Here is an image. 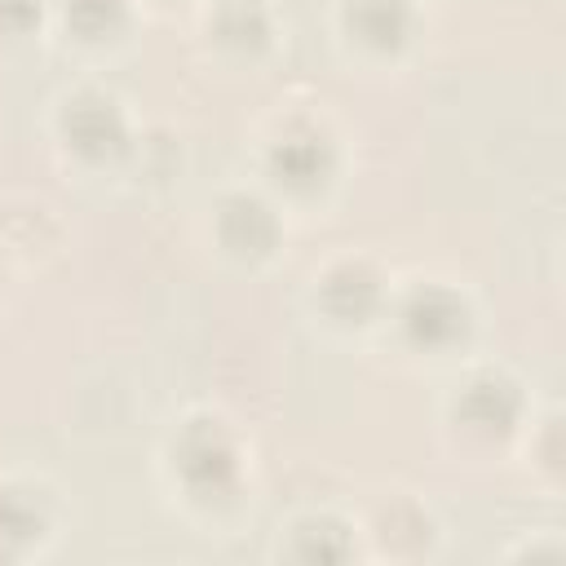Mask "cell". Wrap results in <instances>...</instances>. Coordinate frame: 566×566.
I'll return each mask as SVG.
<instances>
[{
  "label": "cell",
  "mask_w": 566,
  "mask_h": 566,
  "mask_svg": "<svg viewBox=\"0 0 566 566\" xmlns=\"http://www.w3.org/2000/svg\"><path fill=\"white\" fill-rule=\"evenodd\" d=\"M155 478L168 504L190 526H199L203 535L234 531L248 517L256 491L252 442L221 407H181L155 447Z\"/></svg>",
  "instance_id": "obj_1"
},
{
  "label": "cell",
  "mask_w": 566,
  "mask_h": 566,
  "mask_svg": "<svg viewBox=\"0 0 566 566\" xmlns=\"http://www.w3.org/2000/svg\"><path fill=\"white\" fill-rule=\"evenodd\" d=\"M349 177V146L323 102H279L252 137V181L292 217L327 212Z\"/></svg>",
  "instance_id": "obj_2"
},
{
  "label": "cell",
  "mask_w": 566,
  "mask_h": 566,
  "mask_svg": "<svg viewBox=\"0 0 566 566\" xmlns=\"http://www.w3.org/2000/svg\"><path fill=\"white\" fill-rule=\"evenodd\" d=\"M531 411L535 394L517 367L500 358H464L451 367V380L438 398V433L451 455L495 460L513 455Z\"/></svg>",
  "instance_id": "obj_3"
},
{
  "label": "cell",
  "mask_w": 566,
  "mask_h": 566,
  "mask_svg": "<svg viewBox=\"0 0 566 566\" xmlns=\"http://www.w3.org/2000/svg\"><path fill=\"white\" fill-rule=\"evenodd\" d=\"M380 332L416 367H460L478 354L486 314L469 283L451 274H411L394 283Z\"/></svg>",
  "instance_id": "obj_4"
},
{
  "label": "cell",
  "mask_w": 566,
  "mask_h": 566,
  "mask_svg": "<svg viewBox=\"0 0 566 566\" xmlns=\"http://www.w3.org/2000/svg\"><path fill=\"white\" fill-rule=\"evenodd\" d=\"M44 128H49L53 155L66 172L119 181L142 119L115 84H106L97 75H80L53 93Z\"/></svg>",
  "instance_id": "obj_5"
},
{
  "label": "cell",
  "mask_w": 566,
  "mask_h": 566,
  "mask_svg": "<svg viewBox=\"0 0 566 566\" xmlns=\"http://www.w3.org/2000/svg\"><path fill=\"white\" fill-rule=\"evenodd\" d=\"M394 283V270L376 252L336 248L310 265L301 283V310L332 340H367L385 323Z\"/></svg>",
  "instance_id": "obj_6"
},
{
  "label": "cell",
  "mask_w": 566,
  "mask_h": 566,
  "mask_svg": "<svg viewBox=\"0 0 566 566\" xmlns=\"http://www.w3.org/2000/svg\"><path fill=\"white\" fill-rule=\"evenodd\" d=\"M203 248L230 274H270L287 252V212L252 177L230 181L203 208Z\"/></svg>",
  "instance_id": "obj_7"
},
{
  "label": "cell",
  "mask_w": 566,
  "mask_h": 566,
  "mask_svg": "<svg viewBox=\"0 0 566 566\" xmlns=\"http://www.w3.org/2000/svg\"><path fill=\"white\" fill-rule=\"evenodd\" d=\"M420 0H327V35L345 66L394 75L407 71L424 44Z\"/></svg>",
  "instance_id": "obj_8"
},
{
  "label": "cell",
  "mask_w": 566,
  "mask_h": 566,
  "mask_svg": "<svg viewBox=\"0 0 566 566\" xmlns=\"http://www.w3.org/2000/svg\"><path fill=\"white\" fill-rule=\"evenodd\" d=\"M195 40L226 71H261L283 49V18L274 0H199Z\"/></svg>",
  "instance_id": "obj_9"
},
{
  "label": "cell",
  "mask_w": 566,
  "mask_h": 566,
  "mask_svg": "<svg viewBox=\"0 0 566 566\" xmlns=\"http://www.w3.org/2000/svg\"><path fill=\"white\" fill-rule=\"evenodd\" d=\"M66 526V500L44 473H0V562H27L57 544Z\"/></svg>",
  "instance_id": "obj_10"
},
{
  "label": "cell",
  "mask_w": 566,
  "mask_h": 566,
  "mask_svg": "<svg viewBox=\"0 0 566 566\" xmlns=\"http://www.w3.org/2000/svg\"><path fill=\"white\" fill-rule=\"evenodd\" d=\"M142 31L137 0H53L49 35L57 49L84 66H106L133 49Z\"/></svg>",
  "instance_id": "obj_11"
},
{
  "label": "cell",
  "mask_w": 566,
  "mask_h": 566,
  "mask_svg": "<svg viewBox=\"0 0 566 566\" xmlns=\"http://www.w3.org/2000/svg\"><path fill=\"white\" fill-rule=\"evenodd\" d=\"M270 557L296 566H345L354 557H367L363 526L340 504H296L279 517L270 535Z\"/></svg>",
  "instance_id": "obj_12"
},
{
  "label": "cell",
  "mask_w": 566,
  "mask_h": 566,
  "mask_svg": "<svg viewBox=\"0 0 566 566\" xmlns=\"http://www.w3.org/2000/svg\"><path fill=\"white\" fill-rule=\"evenodd\" d=\"M363 553L385 562H429L442 548V517L416 491H385L363 517Z\"/></svg>",
  "instance_id": "obj_13"
},
{
  "label": "cell",
  "mask_w": 566,
  "mask_h": 566,
  "mask_svg": "<svg viewBox=\"0 0 566 566\" xmlns=\"http://www.w3.org/2000/svg\"><path fill=\"white\" fill-rule=\"evenodd\" d=\"M186 172V146H181V133L168 128V124H142L137 128V142L128 150V164L119 172V181H128L133 190H146V195H159L168 186H177Z\"/></svg>",
  "instance_id": "obj_14"
},
{
  "label": "cell",
  "mask_w": 566,
  "mask_h": 566,
  "mask_svg": "<svg viewBox=\"0 0 566 566\" xmlns=\"http://www.w3.org/2000/svg\"><path fill=\"white\" fill-rule=\"evenodd\" d=\"M513 460H522L526 478L557 495L562 491V473H566V442H562V411L557 407H535L517 447H513Z\"/></svg>",
  "instance_id": "obj_15"
},
{
  "label": "cell",
  "mask_w": 566,
  "mask_h": 566,
  "mask_svg": "<svg viewBox=\"0 0 566 566\" xmlns=\"http://www.w3.org/2000/svg\"><path fill=\"white\" fill-rule=\"evenodd\" d=\"M53 0H0V40L22 44L35 35H49Z\"/></svg>",
  "instance_id": "obj_16"
},
{
  "label": "cell",
  "mask_w": 566,
  "mask_h": 566,
  "mask_svg": "<svg viewBox=\"0 0 566 566\" xmlns=\"http://www.w3.org/2000/svg\"><path fill=\"white\" fill-rule=\"evenodd\" d=\"M504 557H517V562H526V557L531 562H557V557H566V539L553 526H535L522 544H509Z\"/></svg>",
  "instance_id": "obj_17"
},
{
  "label": "cell",
  "mask_w": 566,
  "mask_h": 566,
  "mask_svg": "<svg viewBox=\"0 0 566 566\" xmlns=\"http://www.w3.org/2000/svg\"><path fill=\"white\" fill-rule=\"evenodd\" d=\"M13 274H18V256L9 252V243L0 239V305L9 301V287H13Z\"/></svg>",
  "instance_id": "obj_18"
},
{
  "label": "cell",
  "mask_w": 566,
  "mask_h": 566,
  "mask_svg": "<svg viewBox=\"0 0 566 566\" xmlns=\"http://www.w3.org/2000/svg\"><path fill=\"white\" fill-rule=\"evenodd\" d=\"M137 4H142V13H146V9H177L181 0H137Z\"/></svg>",
  "instance_id": "obj_19"
},
{
  "label": "cell",
  "mask_w": 566,
  "mask_h": 566,
  "mask_svg": "<svg viewBox=\"0 0 566 566\" xmlns=\"http://www.w3.org/2000/svg\"><path fill=\"white\" fill-rule=\"evenodd\" d=\"M420 4H429V0H420Z\"/></svg>",
  "instance_id": "obj_20"
}]
</instances>
